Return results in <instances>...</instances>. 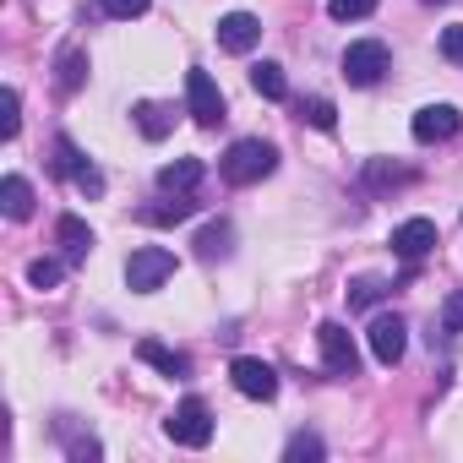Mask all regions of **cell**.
I'll use <instances>...</instances> for the list:
<instances>
[{"label":"cell","mask_w":463,"mask_h":463,"mask_svg":"<svg viewBox=\"0 0 463 463\" xmlns=\"http://www.w3.org/2000/svg\"><path fill=\"white\" fill-rule=\"evenodd\" d=\"M223 180L229 185H257V180H268L273 169H279V147L273 142H262V137H241L235 147L223 153Z\"/></svg>","instance_id":"6da1fadb"},{"label":"cell","mask_w":463,"mask_h":463,"mask_svg":"<svg viewBox=\"0 0 463 463\" xmlns=\"http://www.w3.org/2000/svg\"><path fill=\"white\" fill-rule=\"evenodd\" d=\"M213 430H218V425H213V409H207L202 398H180L175 414L164 420V436H169L175 447H207Z\"/></svg>","instance_id":"7a4b0ae2"},{"label":"cell","mask_w":463,"mask_h":463,"mask_svg":"<svg viewBox=\"0 0 463 463\" xmlns=\"http://www.w3.org/2000/svg\"><path fill=\"white\" fill-rule=\"evenodd\" d=\"M387 66H392V55L382 39H360L344 50V82H354V88H376L387 77Z\"/></svg>","instance_id":"3957f363"},{"label":"cell","mask_w":463,"mask_h":463,"mask_svg":"<svg viewBox=\"0 0 463 463\" xmlns=\"http://www.w3.org/2000/svg\"><path fill=\"white\" fill-rule=\"evenodd\" d=\"M175 251H164V246H142V251H131V262H126V284L137 289V295H153L158 284H169L175 279Z\"/></svg>","instance_id":"277c9868"},{"label":"cell","mask_w":463,"mask_h":463,"mask_svg":"<svg viewBox=\"0 0 463 463\" xmlns=\"http://www.w3.org/2000/svg\"><path fill=\"white\" fill-rule=\"evenodd\" d=\"M185 109H191V120H196L202 131L223 126V93H218V82H213L202 66L185 71Z\"/></svg>","instance_id":"5b68a950"},{"label":"cell","mask_w":463,"mask_h":463,"mask_svg":"<svg viewBox=\"0 0 463 463\" xmlns=\"http://www.w3.org/2000/svg\"><path fill=\"white\" fill-rule=\"evenodd\" d=\"M317 344H322L327 376H354V371H360V349H354V338H349L344 322H322V327H317Z\"/></svg>","instance_id":"8992f818"},{"label":"cell","mask_w":463,"mask_h":463,"mask_svg":"<svg viewBox=\"0 0 463 463\" xmlns=\"http://www.w3.org/2000/svg\"><path fill=\"white\" fill-rule=\"evenodd\" d=\"M229 382H235L241 398H257V403L279 398V376H273V365H268V360H251V354L229 360Z\"/></svg>","instance_id":"52a82bcc"},{"label":"cell","mask_w":463,"mask_h":463,"mask_svg":"<svg viewBox=\"0 0 463 463\" xmlns=\"http://www.w3.org/2000/svg\"><path fill=\"white\" fill-rule=\"evenodd\" d=\"M436 246H441V229L430 218H403L392 229V257H403V262H425Z\"/></svg>","instance_id":"ba28073f"},{"label":"cell","mask_w":463,"mask_h":463,"mask_svg":"<svg viewBox=\"0 0 463 463\" xmlns=\"http://www.w3.org/2000/svg\"><path fill=\"white\" fill-rule=\"evenodd\" d=\"M409 131H414V142H452L463 131V115L452 104H425V109H414Z\"/></svg>","instance_id":"9c48e42d"},{"label":"cell","mask_w":463,"mask_h":463,"mask_svg":"<svg viewBox=\"0 0 463 463\" xmlns=\"http://www.w3.org/2000/svg\"><path fill=\"white\" fill-rule=\"evenodd\" d=\"M55 169H61V175H66L77 191H88V196H104V175H99V169H93V164L77 153V142H71V137H55Z\"/></svg>","instance_id":"30bf717a"},{"label":"cell","mask_w":463,"mask_h":463,"mask_svg":"<svg viewBox=\"0 0 463 463\" xmlns=\"http://www.w3.org/2000/svg\"><path fill=\"white\" fill-rule=\"evenodd\" d=\"M262 44V23L251 17V12H229V17H218V50H229V55H251Z\"/></svg>","instance_id":"8fae6325"},{"label":"cell","mask_w":463,"mask_h":463,"mask_svg":"<svg viewBox=\"0 0 463 463\" xmlns=\"http://www.w3.org/2000/svg\"><path fill=\"white\" fill-rule=\"evenodd\" d=\"M365 338H371L376 365H398V360H403V349H409V327H403V317H376Z\"/></svg>","instance_id":"7c38bea8"},{"label":"cell","mask_w":463,"mask_h":463,"mask_svg":"<svg viewBox=\"0 0 463 463\" xmlns=\"http://www.w3.org/2000/svg\"><path fill=\"white\" fill-rule=\"evenodd\" d=\"M55 241H61V251H66L71 262H82V257L93 251V229H88L77 213H66V218H55Z\"/></svg>","instance_id":"4fadbf2b"},{"label":"cell","mask_w":463,"mask_h":463,"mask_svg":"<svg viewBox=\"0 0 463 463\" xmlns=\"http://www.w3.org/2000/svg\"><path fill=\"white\" fill-rule=\"evenodd\" d=\"M137 354H142V360H147L153 371H164V376H185V371H191V360H185L180 349L158 344V338H142V344H137Z\"/></svg>","instance_id":"5bb4252c"},{"label":"cell","mask_w":463,"mask_h":463,"mask_svg":"<svg viewBox=\"0 0 463 463\" xmlns=\"http://www.w3.org/2000/svg\"><path fill=\"white\" fill-rule=\"evenodd\" d=\"M0 207H6V218H33V185L23 180V175H6L0 180Z\"/></svg>","instance_id":"9a60e30c"},{"label":"cell","mask_w":463,"mask_h":463,"mask_svg":"<svg viewBox=\"0 0 463 463\" xmlns=\"http://www.w3.org/2000/svg\"><path fill=\"white\" fill-rule=\"evenodd\" d=\"M158 185L164 191H196L202 185V158H175L158 169Z\"/></svg>","instance_id":"2e32d148"},{"label":"cell","mask_w":463,"mask_h":463,"mask_svg":"<svg viewBox=\"0 0 463 463\" xmlns=\"http://www.w3.org/2000/svg\"><path fill=\"white\" fill-rule=\"evenodd\" d=\"M191 213H196V196H191V191H175V202H158V207H142L137 218H142V223H185Z\"/></svg>","instance_id":"e0dca14e"},{"label":"cell","mask_w":463,"mask_h":463,"mask_svg":"<svg viewBox=\"0 0 463 463\" xmlns=\"http://www.w3.org/2000/svg\"><path fill=\"white\" fill-rule=\"evenodd\" d=\"M251 88H257L262 99H289V77H284L279 61H257V66H251Z\"/></svg>","instance_id":"ac0fdd59"},{"label":"cell","mask_w":463,"mask_h":463,"mask_svg":"<svg viewBox=\"0 0 463 463\" xmlns=\"http://www.w3.org/2000/svg\"><path fill=\"white\" fill-rule=\"evenodd\" d=\"M55 71H61V93H77V88H82V77H88V55H82L77 44H66V50H61V61H55Z\"/></svg>","instance_id":"d6986e66"},{"label":"cell","mask_w":463,"mask_h":463,"mask_svg":"<svg viewBox=\"0 0 463 463\" xmlns=\"http://www.w3.org/2000/svg\"><path fill=\"white\" fill-rule=\"evenodd\" d=\"M229 241H235V229H229V223H207L202 235H196V251L202 257H229Z\"/></svg>","instance_id":"ffe728a7"},{"label":"cell","mask_w":463,"mask_h":463,"mask_svg":"<svg viewBox=\"0 0 463 463\" xmlns=\"http://www.w3.org/2000/svg\"><path fill=\"white\" fill-rule=\"evenodd\" d=\"M300 120L317 126V131H333V126H338V109H333V99H306V104H300Z\"/></svg>","instance_id":"44dd1931"},{"label":"cell","mask_w":463,"mask_h":463,"mask_svg":"<svg viewBox=\"0 0 463 463\" xmlns=\"http://www.w3.org/2000/svg\"><path fill=\"white\" fill-rule=\"evenodd\" d=\"M382 295H387V284H382V279H354V284H349V306H354V311H371Z\"/></svg>","instance_id":"7402d4cb"},{"label":"cell","mask_w":463,"mask_h":463,"mask_svg":"<svg viewBox=\"0 0 463 463\" xmlns=\"http://www.w3.org/2000/svg\"><path fill=\"white\" fill-rule=\"evenodd\" d=\"M322 452H327V447H322V436H311V430H300V436H289V447H284V458H289V463H306V458L317 463Z\"/></svg>","instance_id":"603a6c76"},{"label":"cell","mask_w":463,"mask_h":463,"mask_svg":"<svg viewBox=\"0 0 463 463\" xmlns=\"http://www.w3.org/2000/svg\"><path fill=\"white\" fill-rule=\"evenodd\" d=\"M0 109H6V115H0V137H17L23 131V99H17V88H6V99H0Z\"/></svg>","instance_id":"cb8c5ba5"},{"label":"cell","mask_w":463,"mask_h":463,"mask_svg":"<svg viewBox=\"0 0 463 463\" xmlns=\"http://www.w3.org/2000/svg\"><path fill=\"white\" fill-rule=\"evenodd\" d=\"M137 126H142V137L158 142V137L169 131V109H164V104H142V109H137Z\"/></svg>","instance_id":"d4e9b609"},{"label":"cell","mask_w":463,"mask_h":463,"mask_svg":"<svg viewBox=\"0 0 463 463\" xmlns=\"http://www.w3.org/2000/svg\"><path fill=\"white\" fill-rule=\"evenodd\" d=\"M365 180H371V185H403L409 169H403V164H387V158H371V164H365Z\"/></svg>","instance_id":"484cf974"},{"label":"cell","mask_w":463,"mask_h":463,"mask_svg":"<svg viewBox=\"0 0 463 463\" xmlns=\"http://www.w3.org/2000/svg\"><path fill=\"white\" fill-rule=\"evenodd\" d=\"M371 12H376V0H327V17H338V23H360Z\"/></svg>","instance_id":"4316f807"},{"label":"cell","mask_w":463,"mask_h":463,"mask_svg":"<svg viewBox=\"0 0 463 463\" xmlns=\"http://www.w3.org/2000/svg\"><path fill=\"white\" fill-rule=\"evenodd\" d=\"M61 273H66V268H61V262H50V257L28 262V284H33V289H55V284H61Z\"/></svg>","instance_id":"83f0119b"},{"label":"cell","mask_w":463,"mask_h":463,"mask_svg":"<svg viewBox=\"0 0 463 463\" xmlns=\"http://www.w3.org/2000/svg\"><path fill=\"white\" fill-rule=\"evenodd\" d=\"M104 6V17H115V23H131V17H142L153 0H99Z\"/></svg>","instance_id":"f1b7e54d"},{"label":"cell","mask_w":463,"mask_h":463,"mask_svg":"<svg viewBox=\"0 0 463 463\" xmlns=\"http://www.w3.org/2000/svg\"><path fill=\"white\" fill-rule=\"evenodd\" d=\"M441 333H463V289H452L441 300Z\"/></svg>","instance_id":"f546056e"},{"label":"cell","mask_w":463,"mask_h":463,"mask_svg":"<svg viewBox=\"0 0 463 463\" xmlns=\"http://www.w3.org/2000/svg\"><path fill=\"white\" fill-rule=\"evenodd\" d=\"M441 55H447L452 66H463V23H458V28H441Z\"/></svg>","instance_id":"4dcf8cb0"},{"label":"cell","mask_w":463,"mask_h":463,"mask_svg":"<svg viewBox=\"0 0 463 463\" xmlns=\"http://www.w3.org/2000/svg\"><path fill=\"white\" fill-rule=\"evenodd\" d=\"M430 6H441V0H430Z\"/></svg>","instance_id":"1f68e13d"}]
</instances>
